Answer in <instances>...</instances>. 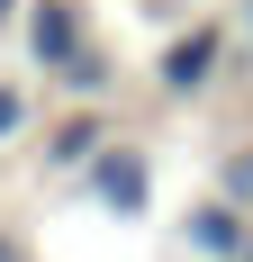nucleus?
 <instances>
[{
	"mask_svg": "<svg viewBox=\"0 0 253 262\" xmlns=\"http://www.w3.org/2000/svg\"><path fill=\"white\" fill-rule=\"evenodd\" d=\"M109 136H118V127H109V100H73V108L46 127V172H81Z\"/></svg>",
	"mask_w": 253,
	"mask_h": 262,
	"instance_id": "nucleus-3",
	"label": "nucleus"
},
{
	"mask_svg": "<svg viewBox=\"0 0 253 262\" xmlns=\"http://www.w3.org/2000/svg\"><path fill=\"white\" fill-rule=\"evenodd\" d=\"M27 118H36L27 81H9V73H0V145H18V136H27Z\"/></svg>",
	"mask_w": 253,
	"mask_h": 262,
	"instance_id": "nucleus-6",
	"label": "nucleus"
},
{
	"mask_svg": "<svg viewBox=\"0 0 253 262\" xmlns=\"http://www.w3.org/2000/svg\"><path fill=\"white\" fill-rule=\"evenodd\" d=\"M226 54H235V18H190V27H172L163 54H154V91H163V100H199V91H217Z\"/></svg>",
	"mask_w": 253,
	"mask_h": 262,
	"instance_id": "nucleus-1",
	"label": "nucleus"
},
{
	"mask_svg": "<svg viewBox=\"0 0 253 262\" xmlns=\"http://www.w3.org/2000/svg\"><path fill=\"white\" fill-rule=\"evenodd\" d=\"M145 9H163V0H145Z\"/></svg>",
	"mask_w": 253,
	"mask_h": 262,
	"instance_id": "nucleus-10",
	"label": "nucleus"
},
{
	"mask_svg": "<svg viewBox=\"0 0 253 262\" xmlns=\"http://www.w3.org/2000/svg\"><path fill=\"white\" fill-rule=\"evenodd\" d=\"M217 199L253 208V145H226V163H217Z\"/></svg>",
	"mask_w": 253,
	"mask_h": 262,
	"instance_id": "nucleus-5",
	"label": "nucleus"
},
{
	"mask_svg": "<svg viewBox=\"0 0 253 262\" xmlns=\"http://www.w3.org/2000/svg\"><path fill=\"white\" fill-rule=\"evenodd\" d=\"M81 190H91L109 217H145V208H154V154L126 145V136H109L100 154L81 163Z\"/></svg>",
	"mask_w": 253,
	"mask_h": 262,
	"instance_id": "nucleus-2",
	"label": "nucleus"
},
{
	"mask_svg": "<svg viewBox=\"0 0 253 262\" xmlns=\"http://www.w3.org/2000/svg\"><path fill=\"white\" fill-rule=\"evenodd\" d=\"M235 36H244V63H253V0H244V18H235Z\"/></svg>",
	"mask_w": 253,
	"mask_h": 262,
	"instance_id": "nucleus-7",
	"label": "nucleus"
},
{
	"mask_svg": "<svg viewBox=\"0 0 253 262\" xmlns=\"http://www.w3.org/2000/svg\"><path fill=\"white\" fill-rule=\"evenodd\" d=\"M235 262H253V235H244V253H235Z\"/></svg>",
	"mask_w": 253,
	"mask_h": 262,
	"instance_id": "nucleus-9",
	"label": "nucleus"
},
{
	"mask_svg": "<svg viewBox=\"0 0 253 262\" xmlns=\"http://www.w3.org/2000/svg\"><path fill=\"white\" fill-rule=\"evenodd\" d=\"M244 235H253V208H235V199H217V190L181 217V244H190L199 262H235V253H244Z\"/></svg>",
	"mask_w": 253,
	"mask_h": 262,
	"instance_id": "nucleus-4",
	"label": "nucleus"
},
{
	"mask_svg": "<svg viewBox=\"0 0 253 262\" xmlns=\"http://www.w3.org/2000/svg\"><path fill=\"white\" fill-rule=\"evenodd\" d=\"M18 9H27V0H0V27H9V18H18Z\"/></svg>",
	"mask_w": 253,
	"mask_h": 262,
	"instance_id": "nucleus-8",
	"label": "nucleus"
}]
</instances>
